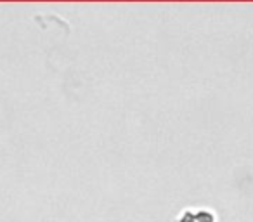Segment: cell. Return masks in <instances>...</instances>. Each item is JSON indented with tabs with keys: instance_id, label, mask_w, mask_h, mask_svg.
<instances>
[{
	"instance_id": "obj_1",
	"label": "cell",
	"mask_w": 253,
	"mask_h": 222,
	"mask_svg": "<svg viewBox=\"0 0 253 222\" xmlns=\"http://www.w3.org/2000/svg\"><path fill=\"white\" fill-rule=\"evenodd\" d=\"M194 221L196 222H215V215L210 214L208 210H201L194 215Z\"/></svg>"
}]
</instances>
